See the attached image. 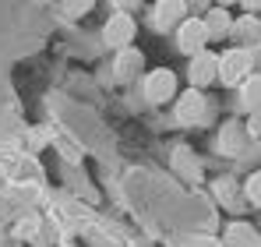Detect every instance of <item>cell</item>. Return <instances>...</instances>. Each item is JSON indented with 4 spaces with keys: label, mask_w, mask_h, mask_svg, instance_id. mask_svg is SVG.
<instances>
[{
    "label": "cell",
    "mask_w": 261,
    "mask_h": 247,
    "mask_svg": "<svg viewBox=\"0 0 261 247\" xmlns=\"http://www.w3.org/2000/svg\"><path fill=\"white\" fill-rule=\"evenodd\" d=\"M254 71V50H244V46H233L219 57V82L237 88L247 75Z\"/></svg>",
    "instance_id": "obj_1"
},
{
    "label": "cell",
    "mask_w": 261,
    "mask_h": 247,
    "mask_svg": "<svg viewBox=\"0 0 261 247\" xmlns=\"http://www.w3.org/2000/svg\"><path fill=\"white\" fill-rule=\"evenodd\" d=\"M205 46H208V32H205V21H201V18H184V21L176 25V50H180V53L194 57V53L205 50Z\"/></svg>",
    "instance_id": "obj_2"
},
{
    "label": "cell",
    "mask_w": 261,
    "mask_h": 247,
    "mask_svg": "<svg viewBox=\"0 0 261 247\" xmlns=\"http://www.w3.org/2000/svg\"><path fill=\"white\" fill-rule=\"evenodd\" d=\"M184 18H187V0H159V4L152 7V14H148V25H152L155 32H170Z\"/></svg>",
    "instance_id": "obj_3"
},
{
    "label": "cell",
    "mask_w": 261,
    "mask_h": 247,
    "mask_svg": "<svg viewBox=\"0 0 261 247\" xmlns=\"http://www.w3.org/2000/svg\"><path fill=\"white\" fill-rule=\"evenodd\" d=\"M187 78L194 88H205V85H212L219 78V57L205 46V50H198L194 57H191V67H187Z\"/></svg>",
    "instance_id": "obj_4"
},
{
    "label": "cell",
    "mask_w": 261,
    "mask_h": 247,
    "mask_svg": "<svg viewBox=\"0 0 261 247\" xmlns=\"http://www.w3.org/2000/svg\"><path fill=\"white\" fill-rule=\"evenodd\" d=\"M134 36H138V25H134V18H130L127 11H117V14L106 21V29H102V39L110 42V46H117V50L130 46Z\"/></svg>",
    "instance_id": "obj_5"
},
{
    "label": "cell",
    "mask_w": 261,
    "mask_h": 247,
    "mask_svg": "<svg viewBox=\"0 0 261 247\" xmlns=\"http://www.w3.org/2000/svg\"><path fill=\"white\" fill-rule=\"evenodd\" d=\"M205 113H208V103H205V95L198 88L180 92V99H176V120L180 124H201Z\"/></svg>",
    "instance_id": "obj_6"
},
{
    "label": "cell",
    "mask_w": 261,
    "mask_h": 247,
    "mask_svg": "<svg viewBox=\"0 0 261 247\" xmlns=\"http://www.w3.org/2000/svg\"><path fill=\"white\" fill-rule=\"evenodd\" d=\"M145 95H148V103H166V99H173L176 95V75L173 71H166V67H159V71H152L148 78H145Z\"/></svg>",
    "instance_id": "obj_7"
},
{
    "label": "cell",
    "mask_w": 261,
    "mask_h": 247,
    "mask_svg": "<svg viewBox=\"0 0 261 247\" xmlns=\"http://www.w3.org/2000/svg\"><path fill=\"white\" fill-rule=\"evenodd\" d=\"M229 36H233V39H240L244 50L258 46V42H261V21H258V14H244L240 21H233V25H229Z\"/></svg>",
    "instance_id": "obj_8"
},
{
    "label": "cell",
    "mask_w": 261,
    "mask_h": 247,
    "mask_svg": "<svg viewBox=\"0 0 261 247\" xmlns=\"http://www.w3.org/2000/svg\"><path fill=\"white\" fill-rule=\"evenodd\" d=\"M201 21H205V32H208V42H212V39H226V36H229V25H233L229 11H226V7H219V4L205 11V18H201Z\"/></svg>",
    "instance_id": "obj_9"
},
{
    "label": "cell",
    "mask_w": 261,
    "mask_h": 247,
    "mask_svg": "<svg viewBox=\"0 0 261 247\" xmlns=\"http://www.w3.org/2000/svg\"><path fill=\"white\" fill-rule=\"evenodd\" d=\"M244 138H251V134H247V127L233 120V124H226V127H222V134H219V149H222L226 156H237V152H240V145H244Z\"/></svg>",
    "instance_id": "obj_10"
},
{
    "label": "cell",
    "mask_w": 261,
    "mask_h": 247,
    "mask_svg": "<svg viewBox=\"0 0 261 247\" xmlns=\"http://www.w3.org/2000/svg\"><path fill=\"white\" fill-rule=\"evenodd\" d=\"M141 64H145V57L134 50V46H124L120 53H117V78H134L138 71H141Z\"/></svg>",
    "instance_id": "obj_11"
},
{
    "label": "cell",
    "mask_w": 261,
    "mask_h": 247,
    "mask_svg": "<svg viewBox=\"0 0 261 247\" xmlns=\"http://www.w3.org/2000/svg\"><path fill=\"white\" fill-rule=\"evenodd\" d=\"M240 106L244 110H261V75H247L240 82Z\"/></svg>",
    "instance_id": "obj_12"
},
{
    "label": "cell",
    "mask_w": 261,
    "mask_h": 247,
    "mask_svg": "<svg viewBox=\"0 0 261 247\" xmlns=\"http://www.w3.org/2000/svg\"><path fill=\"white\" fill-rule=\"evenodd\" d=\"M226 237H229V240H226L229 247H261V237H258V230H251L247 223H233Z\"/></svg>",
    "instance_id": "obj_13"
},
{
    "label": "cell",
    "mask_w": 261,
    "mask_h": 247,
    "mask_svg": "<svg viewBox=\"0 0 261 247\" xmlns=\"http://www.w3.org/2000/svg\"><path fill=\"white\" fill-rule=\"evenodd\" d=\"M216 198L226 208L240 212V191H237V180H233V177H219L216 180Z\"/></svg>",
    "instance_id": "obj_14"
},
{
    "label": "cell",
    "mask_w": 261,
    "mask_h": 247,
    "mask_svg": "<svg viewBox=\"0 0 261 247\" xmlns=\"http://www.w3.org/2000/svg\"><path fill=\"white\" fill-rule=\"evenodd\" d=\"M244 194H247V202H251V205H261V169L247 177V184H244Z\"/></svg>",
    "instance_id": "obj_15"
},
{
    "label": "cell",
    "mask_w": 261,
    "mask_h": 247,
    "mask_svg": "<svg viewBox=\"0 0 261 247\" xmlns=\"http://www.w3.org/2000/svg\"><path fill=\"white\" fill-rule=\"evenodd\" d=\"M92 4L95 0H64V14L67 18H82L85 11H92Z\"/></svg>",
    "instance_id": "obj_16"
},
{
    "label": "cell",
    "mask_w": 261,
    "mask_h": 247,
    "mask_svg": "<svg viewBox=\"0 0 261 247\" xmlns=\"http://www.w3.org/2000/svg\"><path fill=\"white\" fill-rule=\"evenodd\" d=\"M247 134H251V138H258V134H261V110H254V113H251V124H247Z\"/></svg>",
    "instance_id": "obj_17"
},
{
    "label": "cell",
    "mask_w": 261,
    "mask_h": 247,
    "mask_svg": "<svg viewBox=\"0 0 261 247\" xmlns=\"http://www.w3.org/2000/svg\"><path fill=\"white\" fill-rule=\"evenodd\" d=\"M138 4H141V0H113V7H117V11H134V7H138Z\"/></svg>",
    "instance_id": "obj_18"
},
{
    "label": "cell",
    "mask_w": 261,
    "mask_h": 247,
    "mask_svg": "<svg viewBox=\"0 0 261 247\" xmlns=\"http://www.w3.org/2000/svg\"><path fill=\"white\" fill-rule=\"evenodd\" d=\"M212 0H187V11H208Z\"/></svg>",
    "instance_id": "obj_19"
},
{
    "label": "cell",
    "mask_w": 261,
    "mask_h": 247,
    "mask_svg": "<svg viewBox=\"0 0 261 247\" xmlns=\"http://www.w3.org/2000/svg\"><path fill=\"white\" fill-rule=\"evenodd\" d=\"M240 7H244L247 14H258V11H261V0H240Z\"/></svg>",
    "instance_id": "obj_20"
},
{
    "label": "cell",
    "mask_w": 261,
    "mask_h": 247,
    "mask_svg": "<svg viewBox=\"0 0 261 247\" xmlns=\"http://www.w3.org/2000/svg\"><path fill=\"white\" fill-rule=\"evenodd\" d=\"M219 7H229V4H237V0H216Z\"/></svg>",
    "instance_id": "obj_21"
}]
</instances>
